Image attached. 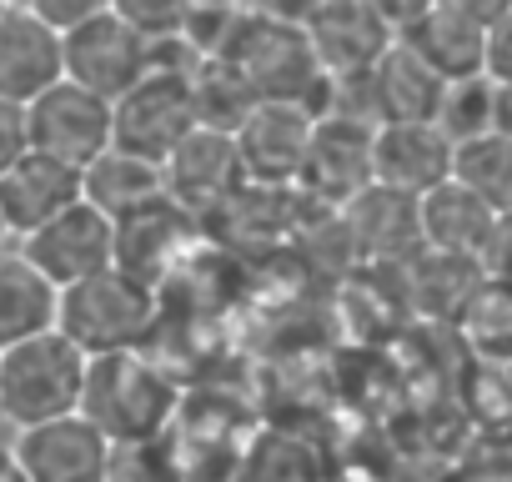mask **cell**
<instances>
[{
    "label": "cell",
    "mask_w": 512,
    "mask_h": 482,
    "mask_svg": "<svg viewBox=\"0 0 512 482\" xmlns=\"http://www.w3.org/2000/svg\"><path fill=\"white\" fill-rule=\"evenodd\" d=\"M497 136L512 141V86H497Z\"/></svg>",
    "instance_id": "obj_28"
},
{
    "label": "cell",
    "mask_w": 512,
    "mask_h": 482,
    "mask_svg": "<svg viewBox=\"0 0 512 482\" xmlns=\"http://www.w3.org/2000/svg\"><path fill=\"white\" fill-rule=\"evenodd\" d=\"M367 106H372V126H437L447 81L437 71H427L407 46H392L367 76Z\"/></svg>",
    "instance_id": "obj_17"
},
{
    "label": "cell",
    "mask_w": 512,
    "mask_h": 482,
    "mask_svg": "<svg viewBox=\"0 0 512 482\" xmlns=\"http://www.w3.org/2000/svg\"><path fill=\"white\" fill-rule=\"evenodd\" d=\"M437 131L452 146H467L477 136H492L497 131V86L487 76L452 81L447 96H442V111H437Z\"/></svg>",
    "instance_id": "obj_25"
},
{
    "label": "cell",
    "mask_w": 512,
    "mask_h": 482,
    "mask_svg": "<svg viewBox=\"0 0 512 482\" xmlns=\"http://www.w3.org/2000/svg\"><path fill=\"white\" fill-rule=\"evenodd\" d=\"M317 66L327 81H357L367 76L392 46L397 31L387 21L382 6H362V0H347V6H317L307 16H297Z\"/></svg>",
    "instance_id": "obj_9"
},
{
    "label": "cell",
    "mask_w": 512,
    "mask_h": 482,
    "mask_svg": "<svg viewBox=\"0 0 512 482\" xmlns=\"http://www.w3.org/2000/svg\"><path fill=\"white\" fill-rule=\"evenodd\" d=\"M452 181V141L437 126H382L372 136V186L412 201Z\"/></svg>",
    "instance_id": "obj_13"
},
{
    "label": "cell",
    "mask_w": 512,
    "mask_h": 482,
    "mask_svg": "<svg viewBox=\"0 0 512 482\" xmlns=\"http://www.w3.org/2000/svg\"><path fill=\"white\" fill-rule=\"evenodd\" d=\"M81 201V171L31 151L26 161H16L0 176V221H6L11 241H26L31 231H41L46 221H56L61 211H71Z\"/></svg>",
    "instance_id": "obj_16"
},
{
    "label": "cell",
    "mask_w": 512,
    "mask_h": 482,
    "mask_svg": "<svg viewBox=\"0 0 512 482\" xmlns=\"http://www.w3.org/2000/svg\"><path fill=\"white\" fill-rule=\"evenodd\" d=\"M86 372H91V357H81L61 332H46L0 352V417L16 432L76 417Z\"/></svg>",
    "instance_id": "obj_2"
},
{
    "label": "cell",
    "mask_w": 512,
    "mask_h": 482,
    "mask_svg": "<svg viewBox=\"0 0 512 482\" xmlns=\"http://www.w3.org/2000/svg\"><path fill=\"white\" fill-rule=\"evenodd\" d=\"M66 81V46L31 6H0V101L31 106Z\"/></svg>",
    "instance_id": "obj_11"
},
{
    "label": "cell",
    "mask_w": 512,
    "mask_h": 482,
    "mask_svg": "<svg viewBox=\"0 0 512 482\" xmlns=\"http://www.w3.org/2000/svg\"><path fill=\"white\" fill-rule=\"evenodd\" d=\"M181 231H186V211H181L171 196H161V201H151V206L121 216V221H116V267H121L126 277L156 287V282H161V267L171 262V247H176Z\"/></svg>",
    "instance_id": "obj_20"
},
{
    "label": "cell",
    "mask_w": 512,
    "mask_h": 482,
    "mask_svg": "<svg viewBox=\"0 0 512 482\" xmlns=\"http://www.w3.org/2000/svg\"><path fill=\"white\" fill-rule=\"evenodd\" d=\"M61 46H66V81H76L81 91L111 106L136 81H146L166 56V46H151L116 6H101L96 16H86L76 31L61 36Z\"/></svg>",
    "instance_id": "obj_5"
},
{
    "label": "cell",
    "mask_w": 512,
    "mask_h": 482,
    "mask_svg": "<svg viewBox=\"0 0 512 482\" xmlns=\"http://www.w3.org/2000/svg\"><path fill=\"white\" fill-rule=\"evenodd\" d=\"M156 322V287L126 277L121 267L66 287L61 307H56V332L81 352V357H116V352H136L146 342Z\"/></svg>",
    "instance_id": "obj_3"
},
{
    "label": "cell",
    "mask_w": 512,
    "mask_h": 482,
    "mask_svg": "<svg viewBox=\"0 0 512 482\" xmlns=\"http://www.w3.org/2000/svg\"><path fill=\"white\" fill-rule=\"evenodd\" d=\"M161 176H166V196L181 211L236 201V191L246 186V166H241L236 136H221V131H191L171 151V161L161 166Z\"/></svg>",
    "instance_id": "obj_12"
},
{
    "label": "cell",
    "mask_w": 512,
    "mask_h": 482,
    "mask_svg": "<svg viewBox=\"0 0 512 482\" xmlns=\"http://www.w3.org/2000/svg\"><path fill=\"white\" fill-rule=\"evenodd\" d=\"M312 126H317L312 111L262 101L246 116V126L236 131V151H241L246 181L277 186V181L302 176V161H307V146H312Z\"/></svg>",
    "instance_id": "obj_15"
},
{
    "label": "cell",
    "mask_w": 512,
    "mask_h": 482,
    "mask_svg": "<svg viewBox=\"0 0 512 482\" xmlns=\"http://www.w3.org/2000/svg\"><path fill=\"white\" fill-rule=\"evenodd\" d=\"M387 11V6H382ZM497 6H467V0H442V6H412V11H387L397 46H407L427 71H437L447 86L482 76V51H487V21Z\"/></svg>",
    "instance_id": "obj_6"
},
{
    "label": "cell",
    "mask_w": 512,
    "mask_h": 482,
    "mask_svg": "<svg viewBox=\"0 0 512 482\" xmlns=\"http://www.w3.org/2000/svg\"><path fill=\"white\" fill-rule=\"evenodd\" d=\"M16 247L56 292H66V287H81L116 267V221L101 216L96 206L76 201L71 211H61L56 221H46L41 231L16 241Z\"/></svg>",
    "instance_id": "obj_7"
},
{
    "label": "cell",
    "mask_w": 512,
    "mask_h": 482,
    "mask_svg": "<svg viewBox=\"0 0 512 482\" xmlns=\"http://www.w3.org/2000/svg\"><path fill=\"white\" fill-rule=\"evenodd\" d=\"M452 181L497 216H512V141L492 131L467 146H452Z\"/></svg>",
    "instance_id": "obj_24"
},
{
    "label": "cell",
    "mask_w": 512,
    "mask_h": 482,
    "mask_svg": "<svg viewBox=\"0 0 512 482\" xmlns=\"http://www.w3.org/2000/svg\"><path fill=\"white\" fill-rule=\"evenodd\" d=\"M56 307L61 292L21 257V247L0 252V352L56 332Z\"/></svg>",
    "instance_id": "obj_19"
},
{
    "label": "cell",
    "mask_w": 512,
    "mask_h": 482,
    "mask_svg": "<svg viewBox=\"0 0 512 482\" xmlns=\"http://www.w3.org/2000/svg\"><path fill=\"white\" fill-rule=\"evenodd\" d=\"M0 482H26V472H21V462H16L11 442H0Z\"/></svg>",
    "instance_id": "obj_29"
},
{
    "label": "cell",
    "mask_w": 512,
    "mask_h": 482,
    "mask_svg": "<svg viewBox=\"0 0 512 482\" xmlns=\"http://www.w3.org/2000/svg\"><path fill=\"white\" fill-rule=\"evenodd\" d=\"M11 247V231H6V221H0V252H6Z\"/></svg>",
    "instance_id": "obj_30"
},
{
    "label": "cell",
    "mask_w": 512,
    "mask_h": 482,
    "mask_svg": "<svg viewBox=\"0 0 512 482\" xmlns=\"http://www.w3.org/2000/svg\"><path fill=\"white\" fill-rule=\"evenodd\" d=\"M176 412V387L161 367H151L141 352L96 357L81 392V417L121 452V447H151L161 427Z\"/></svg>",
    "instance_id": "obj_1"
},
{
    "label": "cell",
    "mask_w": 512,
    "mask_h": 482,
    "mask_svg": "<svg viewBox=\"0 0 512 482\" xmlns=\"http://www.w3.org/2000/svg\"><path fill=\"white\" fill-rule=\"evenodd\" d=\"M191 91H196L201 131H221V136H236L246 126V116L262 106V96H256V86L246 81V71L231 66V61H196L191 66Z\"/></svg>",
    "instance_id": "obj_23"
},
{
    "label": "cell",
    "mask_w": 512,
    "mask_h": 482,
    "mask_svg": "<svg viewBox=\"0 0 512 482\" xmlns=\"http://www.w3.org/2000/svg\"><path fill=\"white\" fill-rule=\"evenodd\" d=\"M26 482H111L116 477V447L76 412L31 432H16L11 442Z\"/></svg>",
    "instance_id": "obj_10"
},
{
    "label": "cell",
    "mask_w": 512,
    "mask_h": 482,
    "mask_svg": "<svg viewBox=\"0 0 512 482\" xmlns=\"http://www.w3.org/2000/svg\"><path fill=\"white\" fill-rule=\"evenodd\" d=\"M161 196H166L161 166H151L141 156H126V151H106L96 166L81 171V201L96 206L111 221H121V216H131V211H141Z\"/></svg>",
    "instance_id": "obj_22"
},
{
    "label": "cell",
    "mask_w": 512,
    "mask_h": 482,
    "mask_svg": "<svg viewBox=\"0 0 512 482\" xmlns=\"http://www.w3.org/2000/svg\"><path fill=\"white\" fill-rule=\"evenodd\" d=\"M26 136H31V151L71 171H86L111 151V101L81 91L76 81H61L41 101L26 106Z\"/></svg>",
    "instance_id": "obj_8"
},
{
    "label": "cell",
    "mask_w": 512,
    "mask_h": 482,
    "mask_svg": "<svg viewBox=\"0 0 512 482\" xmlns=\"http://www.w3.org/2000/svg\"><path fill=\"white\" fill-rule=\"evenodd\" d=\"M31 156V136H26V111L0 101V176H6L16 161Z\"/></svg>",
    "instance_id": "obj_27"
},
{
    "label": "cell",
    "mask_w": 512,
    "mask_h": 482,
    "mask_svg": "<svg viewBox=\"0 0 512 482\" xmlns=\"http://www.w3.org/2000/svg\"><path fill=\"white\" fill-rule=\"evenodd\" d=\"M372 126L362 121H342V116H317L312 126V146H307V161H302V181L337 201V206H352L367 186H372Z\"/></svg>",
    "instance_id": "obj_14"
},
{
    "label": "cell",
    "mask_w": 512,
    "mask_h": 482,
    "mask_svg": "<svg viewBox=\"0 0 512 482\" xmlns=\"http://www.w3.org/2000/svg\"><path fill=\"white\" fill-rule=\"evenodd\" d=\"M347 226L352 241L372 257H407L422 247V211L412 196L387 191V186H367L352 206H347Z\"/></svg>",
    "instance_id": "obj_21"
},
{
    "label": "cell",
    "mask_w": 512,
    "mask_h": 482,
    "mask_svg": "<svg viewBox=\"0 0 512 482\" xmlns=\"http://www.w3.org/2000/svg\"><path fill=\"white\" fill-rule=\"evenodd\" d=\"M417 211H422V247H432L437 257H452V262H482L492 247V231L502 221L492 206H482L457 181L422 196Z\"/></svg>",
    "instance_id": "obj_18"
},
{
    "label": "cell",
    "mask_w": 512,
    "mask_h": 482,
    "mask_svg": "<svg viewBox=\"0 0 512 482\" xmlns=\"http://www.w3.org/2000/svg\"><path fill=\"white\" fill-rule=\"evenodd\" d=\"M482 76H487L492 86H512V6H497V16L487 21Z\"/></svg>",
    "instance_id": "obj_26"
},
{
    "label": "cell",
    "mask_w": 512,
    "mask_h": 482,
    "mask_svg": "<svg viewBox=\"0 0 512 482\" xmlns=\"http://www.w3.org/2000/svg\"><path fill=\"white\" fill-rule=\"evenodd\" d=\"M201 131L196 121V91H191V66H176L161 56V66L136 81L116 106H111V151L141 156L151 166H166L171 151Z\"/></svg>",
    "instance_id": "obj_4"
}]
</instances>
